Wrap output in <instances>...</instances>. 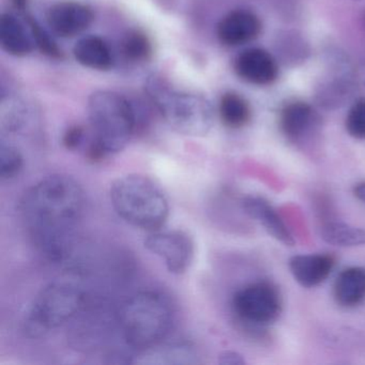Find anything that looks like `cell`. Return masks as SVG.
Wrapping results in <instances>:
<instances>
[{
    "label": "cell",
    "instance_id": "obj_1",
    "mask_svg": "<svg viewBox=\"0 0 365 365\" xmlns=\"http://www.w3.org/2000/svg\"><path fill=\"white\" fill-rule=\"evenodd\" d=\"M85 206L82 185L73 177L55 174L31 185L19 208L34 245L50 259L61 260L69 251Z\"/></svg>",
    "mask_w": 365,
    "mask_h": 365
},
{
    "label": "cell",
    "instance_id": "obj_2",
    "mask_svg": "<svg viewBox=\"0 0 365 365\" xmlns=\"http://www.w3.org/2000/svg\"><path fill=\"white\" fill-rule=\"evenodd\" d=\"M93 142L88 155L100 161L127 147L136 129V115L129 100L115 91H98L89 97Z\"/></svg>",
    "mask_w": 365,
    "mask_h": 365
},
{
    "label": "cell",
    "instance_id": "obj_3",
    "mask_svg": "<svg viewBox=\"0 0 365 365\" xmlns=\"http://www.w3.org/2000/svg\"><path fill=\"white\" fill-rule=\"evenodd\" d=\"M145 91L174 131L182 135L202 138L212 128L215 110L204 96L176 88L159 74L147 78Z\"/></svg>",
    "mask_w": 365,
    "mask_h": 365
},
{
    "label": "cell",
    "instance_id": "obj_4",
    "mask_svg": "<svg viewBox=\"0 0 365 365\" xmlns=\"http://www.w3.org/2000/svg\"><path fill=\"white\" fill-rule=\"evenodd\" d=\"M110 200L119 217L147 232L161 230L170 215V204L163 190L145 175L117 178L110 185Z\"/></svg>",
    "mask_w": 365,
    "mask_h": 365
},
{
    "label": "cell",
    "instance_id": "obj_5",
    "mask_svg": "<svg viewBox=\"0 0 365 365\" xmlns=\"http://www.w3.org/2000/svg\"><path fill=\"white\" fill-rule=\"evenodd\" d=\"M174 307L159 290H142L130 297L119 311V326L125 341L144 350L161 343L172 329Z\"/></svg>",
    "mask_w": 365,
    "mask_h": 365
},
{
    "label": "cell",
    "instance_id": "obj_6",
    "mask_svg": "<svg viewBox=\"0 0 365 365\" xmlns=\"http://www.w3.org/2000/svg\"><path fill=\"white\" fill-rule=\"evenodd\" d=\"M84 302V290L78 284L66 279L52 282L31 302L25 316V331L29 336H42L69 322Z\"/></svg>",
    "mask_w": 365,
    "mask_h": 365
},
{
    "label": "cell",
    "instance_id": "obj_7",
    "mask_svg": "<svg viewBox=\"0 0 365 365\" xmlns=\"http://www.w3.org/2000/svg\"><path fill=\"white\" fill-rule=\"evenodd\" d=\"M232 311L237 317L247 324H272L282 313V297L277 286L262 281L249 284L235 292Z\"/></svg>",
    "mask_w": 365,
    "mask_h": 365
},
{
    "label": "cell",
    "instance_id": "obj_8",
    "mask_svg": "<svg viewBox=\"0 0 365 365\" xmlns=\"http://www.w3.org/2000/svg\"><path fill=\"white\" fill-rule=\"evenodd\" d=\"M150 253L161 258L168 272L182 274L193 262L195 247L193 239L183 230H155L144 241Z\"/></svg>",
    "mask_w": 365,
    "mask_h": 365
},
{
    "label": "cell",
    "instance_id": "obj_9",
    "mask_svg": "<svg viewBox=\"0 0 365 365\" xmlns=\"http://www.w3.org/2000/svg\"><path fill=\"white\" fill-rule=\"evenodd\" d=\"M93 9L78 1H61L48 8L46 23L55 35L72 38L86 31L93 22Z\"/></svg>",
    "mask_w": 365,
    "mask_h": 365
},
{
    "label": "cell",
    "instance_id": "obj_10",
    "mask_svg": "<svg viewBox=\"0 0 365 365\" xmlns=\"http://www.w3.org/2000/svg\"><path fill=\"white\" fill-rule=\"evenodd\" d=\"M133 363L142 365L198 364L200 354L192 341H162L153 347L140 350Z\"/></svg>",
    "mask_w": 365,
    "mask_h": 365
},
{
    "label": "cell",
    "instance_id": "obj_11",
    "mask_svg": "<svg viewBox=\"0 0 365 365\" xmlns=\"http://www.w3.org/2000/svg\"><path fill=\"white\" fill-rule=\"evenodd\" d=\"M336 258L331 254H301L288 262L294 281L302 287L313 288L324 283L334 269Z\"/></svg>",
    "mask_w": 365,
    "mask_h": 365
},
{
    "label": "cell",
    "instance_id": "obj_12",
    "mask_svg": "<svg viewBox=\"0 0 365 365\" xmlns=\"http://www.w3.org/2000/svg\"><path fill=\"white\" fill-rule=\"evenodd\" d=\"M235 70L239 78L254 85H268L274 82L279 73L272 55L262 48H249L237 57Z\"/></svg>",
    "mask_w": 365,
    "mask_h": 365
},
{
    "label": "cell",
    "instance_id": "obj_13",
    "mask_svg": "<svg viewBox=\"0 0 365 365\" xmlns=\"http://www.w3.org/2000/svg\"><path fill=\"white\" fill-rule=\"evenodd\" d=\"M262 23L253 12L236 10L222 19L217 25V38L228 46L249 43L259 36Z\"/></svg>",
    "mask_w": 365,
    "mask_h": 365
},
{
    "label": "cell",
    "instance_id": "obj_14",
    "mask_svg": "<svg viewBox=\"0 0 365 365\" xmlns=\"http://www.w3.org/2000/svg\"><path fill=\"white\" fill-rule=\"evenodd\" d=\"M319 125V117L309 104L294 102L282 110L281 129L292 143H304L315 134Z\"/></svg>",
    "mask_w": 365,
    "mask_h": 365
},
{
    "label": "cell",
    "instance_id": "obj_15",
    "mask_svg": "<svg viewBox=\"0 0 365 365\" xmlns=\"http://www.w3.org/2000/svg\"><path fill=\"white\" fill-rule=\"evenodd\" d=\"M242 207L247 215L257 221L275 240L286 247L294 245L292 232L268 200L259 196H245L242 200Z\"/></svg>",
    "mask_w": 365,
    "mask_h": 365
},
{
    "label": "cell",
    "instance_id": "obj_16",
    "mask_svg": "<svg viewBox=\"0 0 365 365\" xmlns=\"http://www.w3.org/2000/svg\"><path fill=\"white\" fill-rule=\"evenodd\" d=\"M333 296L341 307L360 305L365 300V269L349 267L341 271L335 279Z\"/></svg>",
    "mask_w": 365,
    "mask_h": 365
},
{
    "label": "cell",
    "instance_id": "obj_17",
    "mask_svg": "<svg viewBox=\"0 0 365 365\" xmlns=\"http://www.w3.org/2000/svg\"><path fill=\"white\" fill-rule=\"evenodd\" d=\"M73 55L78 63L98 71H108L114 63L110 46L98 36H87L78 40L74 46Z\"/></svg>",
    "mask_w": 365,
    "mask_h": 365
},
{
    "label": "cell",
    "instance_id": "obj_18",
    "mask_svg": "<svg viewBox=\"0 0 365 365\" xmlns=\"http://www.w3.org/2000/svg\"><path fill=\"white\" fill-rule=\"evenodd\" d=\"M33 39L22 23L10 14L0 16V44L8 54L16 57L29 55L33 50Z\"/></svg>",
    "mask_w": 365,
    "mask_h": 365
},
{
    "label": "cell",
    "instance_id": "obj_19",
    "mask_svg": "<svg viewBox=\"0 0 365 365\" xmlns=\"http://www.w3.org/2000/svg\"><path fill=\"white\" fill-rule=\"evenodd\" d=\"M320 237L324 242L341 247L365 245V228L345 222L330 221L322 224Z\"/></svg>",
    "mask_w": 365,
    "mask_h": 365
},
{
    "label": "cell",
    "instance_id": "obj_20",
    "mask_svg": "<svg viewBox=\"0 0 365 365\" xmlns=\"http://www.w3.org/2000/svg\"><path fill=\"white\" fill-rule=\"evenodd\" d=\"M219 113L222 123L230 129H240L251 119L249 103L236 93H227L221 98Z\"/></svg>",
    "mask_w": 365,
    "mask_h": 365
},
{
    "label": "cell",
    "instance_id": "obj_21",
    "mask_svg": "<svg viewBox=\"0 0 365 365\" xmlns=\"http://www.w3.org/2000/svg\"><path fill=\"white\" fill-rule=\"evenodd\" d=\"M121 51L125 58L131 61H145L153 54L150 40L140 31H131L121 41Z\"/></svg>",
    "mask_w": 365,
    "mask_h": 365
},
{
    "label": "cell",
    "instance_id": "obj_22",
    "mask_svg": "<svg viewBox=\"0 0 365 365\" xmlns=\"http://www.w3.org/2000/svg\"><path fill=\"white\" fill-rule=\"evenodd\" d=\"M24 166L22 153L10 143L1 140L0 144V177L3 180H12L20 175Z\"/></svg>",
    "mask_w": 365,
    "mask_h": 365
},
{
    "label": "cell",
    "instance_id": "obj_23",
    "mask_svg": "<svg viewBox=\"0 0 365 365\" xmlns=\"http://www.w3.org/2000/svg\"><path fill=\"white\" fill-rule=\"evenodd\" d=\"M24 18L31 31V39L35 42L37 48L41 51L42 54L51 58H63V52L61 48L57 46L53 38H51L50 34L39 24V22L33 16L27 14V11L24 12Z\"/></svg>",
    "mask_w": 365,
    "mask_h": 365
},
{
    "label": "cell",
    "instance_id": "obj_24",
    "mask_svg": "<svg viewBox=\"0 0 365 365\" xmlns=\"http://www.w3.org/2000/svg\"><path fill=\"white\" fill-rule=\"evenodd\" d=\"M346 130L351 138L365 140V99H360L351 106L346 117Z\"/></svg>",
    "mask_w": 365,
    "mask_h": 365
},
{
    "label": "cell",
    "instance_id": "obj_25",
    "mask_svg": "<svg viewBox=\"0 0 365 365\" xmlns=\"http://www.w3.org/2000/svg\"><path fill=\"white\" fill-rule=\"evenodd\" d=\"M83 140H84V129L80 125H73L63 134V143L66 148L74 150L82 144Z\"/></svg>",
    "mask_w": 365,
    "mask_h": 365
},
{
    "label": "cell",
    "instance_id": "obj_26",
    "mask_svg": "<svg viewBox=\"0 0 365 365\" xmlns=\"http://www.w3.org/2000/svg\"><path fill=\"white\" fill-rule=\"evenodd\" d=\"M219 363L222 365H243L245 364L242 354L234 350H225L219 356Z\"/></svg>",
    "mask_w": 365,
    "mask_h": 365
},
{
    "label": "cell",
    "instance_id": "obj_27",
    "mask_svg": "<svg viewBox=\"0 0 365 365\" xmlns=\"http://www.w3.org/2000/svg\"><path fill=\"white\" fill-rule=\"evenodd\" d=\"M354 195L356 200L365 204V182H360L354 187Z\"/></svg>",
    "mask_w": 365,
    "mask_h": 365
},
{
    "label": "cell",
    "instance_id": "obj_28",
    "mask_svg": "<svg viewBox=\"0 0 365 365\" xmlns=\"http://www.w3.org/2000/svg\"><path fill=\"white\" fill-rule=\"evenodd\" d=\"M12 4H14V7H16V10H19L20 12H26L27 5H29V0H12Z\"/></svg>",
    "mask_w": 365,
    "mask_h": 365
}]
</instances>
